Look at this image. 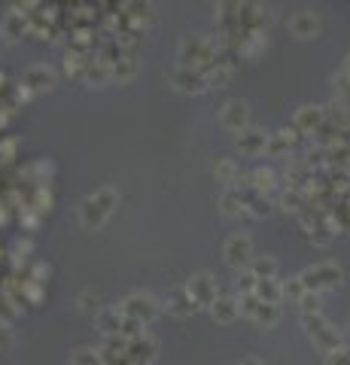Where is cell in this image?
Wrapping results in <instances>:
<instances>
[{"instance_id": "obj_1", "label": "cell", "mask_w": 350, "mask_h": 365, "mask_svg": "<svg viewBox=\"0 0 350 365\" xmlns=\"http://www.w3.org/2000/svg\"><path fill=\"white\" fill-rule=\"evenodd\" d=\"M244 365H259V362H256V359H247V362H244Z\"/></svg>"}, {"instance_id": "obj_2", "label": "cell", "mask_w": 350, "mask_h": 365, "mask_svg": "<svg viewBox=\"0 0 350 365\" xmlns=\"http://www.w3.org/2000/svg\"><path fill=\"white\" fill-rule=\"evenodd\" d=\"M344 67H347V73H350V58H347V64H344Z\"/></svg>"}]
</instances>
